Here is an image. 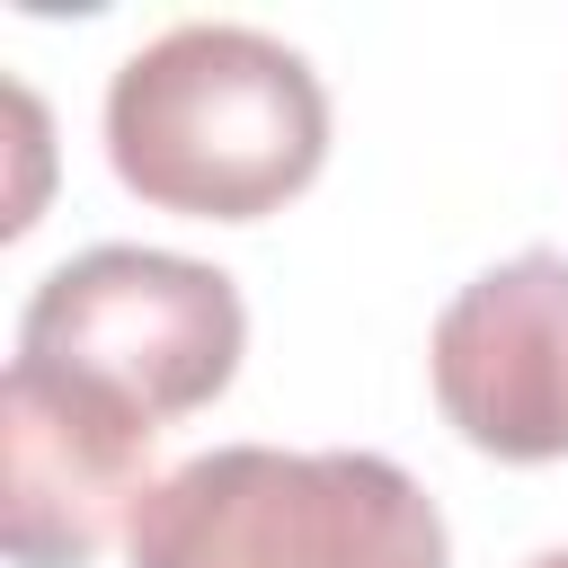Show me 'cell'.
Instances as JSON below:
<instances>
[{
  "mask_svg": "<svg viewBox=\"0 0 568 568\" xmlns=\"http://www.w3.org/2000/svg\"><path fill=\"white\" fill-rule=\"evenodd\" d=\"M115 178L186 222H257L328 160V98L311 62L257 27H169L106 80Z\"/></svg>",
  "mask_w": 568,
  "mask_h": 568,
  "instance_id": "6da1fadb",
  "label": "cell"
},
{
  "mask_svg": "<svg viewBox=\"0 0 568 568\" xmlns=\"http://www.w3.org/2000/svg\"><path fill=\"white\" fill-rule=\"evenodd\" d=\"M133 568H453L435 497L382 453L222 444L178 462L133 532Z\"/></svg>",
  "mask_w": 568,
  "mask_h": 568,
  "instance_id": "7a4b0ae2",
  "label": "cell"
},
{
  "mask_svg": "<svg viewBox=\"0 0 568 568\" xmlns=\"http://www.w3.org/2000/svg\"><path fill=\"white\" fill-rule=\"evenodd\" d=\"M248 311L222 266L169 248H80L18 311V364L106 390L142 426L195 417L231 390Z\"/></svg>",
  "mask_w": 568,
  "mask_h": 568,
  "instance_id": "3957f363",
  "label": "cell"
},
{
  "mask_svg": "<svg viewBox=\"0 0 568 568\" xmlns=\"http://www.w3.org/2000/svg\"><path fill=\"white\" fill-rule=\"evenodd\" d=\"M151 435L89 382L9 364L0 382V550L18 568H89L115 524L133 532L151 479Z\"/></svg>",
  "mask_w": 568,
  "mask_h": 568,
  "instance_id": "277c9868",
  "label": "cell"
},
{
  "mask_svg": "<svg viewBox=\"0 0 568 568\" xmlns=\"http://www.w3.org/2000/svg\"><path fill=\"white\" fill-rule=\"evenodd\" d=\"M435 399L497 462H568V257L524 248L470 275L435 320Z\"/></svg>",
  "mask_w": 568,
  "mask_h": 568,
  "instance_id": "5b68a950",
  "label": "cell"
},
{
  "mask_svg": "<svg viewBox=\"0 0 568 568\" xmlns=\"http://www.w3.org/2000/svg\"><path fill=\"white\" fill-rule=\"evenodd\" d=\"M532 568H568V550H541V559H532Z\"/></svg>",
  "mask_w": 568,
  "mask_h": 568,
  "instance_id": "8992f818",
  "label": "cell"
}]
</instances>
